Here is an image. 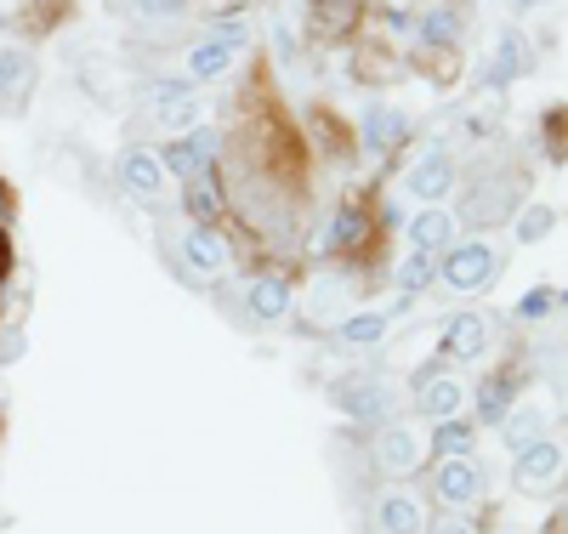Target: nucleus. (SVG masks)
I'll return each mask as SVG.
<instances>
[{"instance_id": "obj_11", "label": "nucleus", "mask_w": 568, "mask_h": 534, "mask_svg": "<svg viewBox=\"0 0 568 534\" xmlns=\"http://www.w3.org/2000/svg\"><path fill=\"white\" fill-rule=\"evenodd\" d=\"M120 182L131 193H142V200H154V193L165 188V160L154 149H131V154H120Z\"/></svg>"}, {"instance_id": "obj_25", "label": "nucleus", "mask_w": 568, "mask_h": 534, "mask_svg": "<svg viewBox=\"0 0 568 534\" xmlns=\"http://www.w3.org/2000/svg\"><path fill=\"white\" fill-rule=\"evenodd\" d=\"M398 284H404V296H415V290H426V284H433V256H409L404 268H398Z\"/></svg>"}, {"instance_id": "obj_2", "label": "nucleus", "mask_w": 568, "mask_h": 534, "mask_svg": "<svg viewBox=\"0 0 568 534\" xmlns=\"http://www.w3.org/2000/svg\"><path fill=\"white\" fill-rule=\"evenodd\" d=\"M375 466H382L387 477H409V472H420L426 466V439L415 426H404V421H387L382 432H375Z\"/></svg>"}, {"instance_id": "obj_15", "label": "nucleus", "mask_w": 568, "mask_h": 534, "mask_svg": "<svg viewBox=\"0 0 568 534\" xmlns=\"http://www.w3.org/2000/svg\"><path fill=\"white\" fill-rule=\"evenodd\" d=\"M409 188L420 193V200H444V193L455 188V165H449V154H444V149L420 154V165L409 171Z\"/></svg>"}, {"instance_id": "obj_32", "label": "nucleus", "mask_w": 568, "mask_h": 534, "mask_svg": "<svg viewBox=\"0 0 568 534\" xmlns=\"http://www.w3.org/2000/svg\"><path fill=\"white\" fill-rule=\"evenodd\" d=\"M7 262H12V251H7V239H0V279H7Z\"/></svg>"}, {"instance_id": "obj_19", "label": "nucleus", "mask_w": 568, "mask_h": 534, "mask_svg": "<svg viewBox=\"0 0 568 534\" xmlns=\"http://www.w3.org/2000/svg\"><path fill=\"white\" fill-rule=\"evenodd\" d=\"M511 211V182H484L466 193V222H500Z\"/></svg>"}, {"instance_id": "obj_10", "label": "nucleus", "mask_w": 568, "mask_h": 534, "mask_svg": "<svg viewBox=\"0 0 568 534\" xmlns=\"http://www.w3.org/2000/svg\"><path fill=\"white\" fill-rule=\"evenodd\" d=\"M34 91V63L23 52H0V114H23Z\"/></svg>"}, {"instance_id": "obj_6", "label": "nucleus", "mask_w": 568, "mask_h": 534, "mask_svg": "<svg viewBox=\"0 0 568 534\" xmlns=\"http://www.w3.org/2000/svg\"><path fill=\"white\" fill-rule=\"evenodd\" d=\"M182 262H187V279H222L227 273V262H233V251H227V239L216 233V228H194L182 239Z\"/></svg>"}, {"instance_id": "obj_26", "label": "nucleus", "mask_w": 568, "mask_h": 534, "mask_svg": "<svg viewBox=\"0 0 568 534\" xmlns=\"http://www.w3.org/2000/svg\"><path fill=\"white\" fill-rule=\"evenodd\" d=\"M358 233H364V222H358L353 211H342L336 222H329V233H324V245H329V251H342V245H358Z\"/></svg>"}, {"instance_id": "obj_1", "label": "nucleus", "mask_w": 568, "mask_h": 534, "mask_svg": "<svg viewBox=\"0 0 568 534\" xmlns=\"http://www.w3.org/2000/svg\"><path fill=\"white\" fill-rule=\"evenodd\" d=\"M433 501L444 506V512H471L484 501V466L478 461H438V472H433Z\"/></svg>"}, {"instance_id": "obj_24", "label": "nucleus", "mask_w": 568, "mask_h": 534, "mask_svg": "<svg viewBox=\"0 0 568 534\" xmlns=\"http://www.w3.org/2000/svg\"><path fill=\"white\" fill-rule=\"evenodd\" d=\"M154 120L165 125V131H187V125H200V109H194V97H160V109H154Z\"/></svg>"}, {"instance_id": "obj_3", "label": "nucleus", "mask_w": 568, "mask_h": 534, "mask_svg": "<svg viewBox=\"0 0 568 534\" xmlns=\"http://www.w3.org/2000/svg\"><path fill=\"white\" fill-rule=\"evenodd\" d=\"M336 404H342V415H353V421H387L393 386H387V375H342V381H336Z\"/></svg>"}, {"instance_id": "obj_30", "label": "nucleus", "mask_w": 568, "mask_h": 534, "mask_svg": "<svg viewBox=\"0 0 568 534\" xmlns=\"http://www.w3.org/2000/svg\"><path fill=\"white\" fill-rule=\"evenodd\" d=\"M426 534H478V528H471V523H466L460 512H449V517H438V523L426 528Z\"/></svg>"}, {"instance_id": "obj_29", "label": "nucleus", "mask_w": 568, "mask_h": 534, "mask_svg": "<svg viewBox=\"0 0 568 534\" xmlns=\"http://www.w3.org/2000/svg\"><path fill=\"white\" fill-rule=\"evenodd\" d=\"M426 34H433V40H455V12H433V18H426Z\"/></svg>"}, {"instance_id": "obj_20", "label": "nucleus", "mask_w": 568, "mask_h": 534, "mask_svg": "<svg viewBox=\"0 0 568 534\" xmlns=\"http://www.w3.org/2000/svg\"><path fill=\"white\" fill-rule=\"evenodd\" d=\"M409 239H415V251H420V256L444 251V245H449V216H444L438 205H426V211L409 222Z\"/></svg>"}, {"instance_id": "obj_5", "label": "nucleus", "mask_w": 568, "mask_h": 534, "mask_svg": "<svg viewBox=\"0 0 568 534\" xmlns=\"http://www.w3.org/2000/svg\"><path fill=\"white\" fill-rule=\"evenodd\" d=\"M466 399H471L466 381H455V375H433V370L415 375V404H420V415H433V421H460Z\"/></svg>"}, {"instance_id": "obj_17", "label": "nucleus", "mask_w": 568, "mask_h": 534, "mask_svg": "<svg viewBox=\"0 0 568 534\" xmlns=\"http://www.w3.org/2000/svg\"><path fill=\"white\" fill-rule=\"evenodd\" d=\"M245 302H251V313H256L262 324H278L284 313H291V284H284V279H256V284L245 290Z\"/></svg>"}, {"instance_id": "obj_34", "label": "nucleus", "mask_w": 568, "mask_h": 534, "mask_svg": "<svg viewBox=\"0 0 568 534\" xmlns=\"http://www.w3.org/2000/svg\"><path fill=\"white\" fill-rule=\"evenodd\" d=\"M562 308H568V296H562Z\"/></svg>"}, {"instance_id": "obj_9", "label": "nucleus", "mask_w": 568, "mask_h": 534, "mask_svg": "<svg viewBox=\"0 0 568 534\" xmlns=\"http://www.w3.org/2000/svg\"><path fill=\"white\" fill-rule=\"evenodd\" d=\"M557 477H562V444L557 439H535V444L517 450V483H524V490H546Z\"/></svg>"}, {"instance_id": "obj_21", "label": "nucleus", "mask_w": 568, "mask_h": 534, "mask_svg": "<svg viewBox=\"0 0 568 534\" xmlns=\"http://www.w3.org/2000/svg\"><path fill=\"white\" fill-rule=\"evenodd\" d=\"M364 142H369L375 154L393 149V142H404V114L398 109H369L364 114Z\"/></svg>"}, {"instance_id": "obj_16", "label": "nucleus", "mask_w": 568, "mask_h": 534, "mask_svg": "<svg viewBox=\"0 0 568 534\" xmlns=\"http://www.w3.org/2000/svg\"><path fill=\"white\" fill-rule=\"evenodd\" d=\"M182 200H187V216H194L200 228H211V222L222 216V188H216V177H211V171L187 177V182H182Z\"/></svg>"}, {"instance_id": "obj_7", "label": "nucleus", "mask_w": 568, "mask_h": 534, "mask_svg": "<svg viewBox=\"0 0 568 534\" xmlns=\"http://www.w3.org/2000/svg\"><path fill=\"white\" fill-rule=\"evenodd\" d=\"M375 528H382V534H426V528H433V517H426V501L420 495L387 490L382 501H375Z\"/></svg>"}, {"instance_id": "obj_31", "label": "nucleus", "mask_w": 568, "mask_h": 534, "mask_svg": "<svg viewBox=\"0 0 568 534\" xmlns=\"http://www.w3.org/2000/svg\"><path fill=\"white\" fill-rule=\"evenodd\" d=\"M136 7H142V12H176L182 0H136Z\"/></svg>"}, {"instance_id": "obj_8", "label": "nucleus", "mask_w": 568, "mask_h": 534, "mask_svg": "<svg viewBox=\"0 0 568 534\" xmlns=\"http://www.w3.org/2000/svg\"><path fill=\"white\" fill-rule=\"evenodd\" d=\"M240 46H245V29H222L216 40H200L194 52H187V74L194 80H216L233 69V58H240Z\"/></svg>"}, {"instance_id": "obj_22", "label": "nucleus", "mask_w": 568, "mask_h": 534, "mask_svg": "<svg viewBox=\"0 0 568 534\" xmlns=\"http://www.w3.org/2000/svg\"><path fill=\"white\" fill-rule=\"evenodd\" d=\"M387 335V313H353V319H342V342L347 347H375Z\"/></svg>"}, {"instance_id": "obj_14", "label": "nucleus", "mask_w": 568, "mask_h": 534, "mask_svg": "<svg viewBox=\"0 0 568 534\" xmlns=\"http://www.w3.org/2000/svg\"><path fill=\"white\" fill-rule=\"evenodd\" d=\"M211 149H216V137H211V131H194V137H182V142H171V149H165L160 160H165V171H176V177L187 182V177H200V171H205Z\"/></svg>"}, {"instance_id": "obj_13", "label": "nucleus", "mask_w": 568, "mask_h": 534, "mask_svg": "<svg viewBox=\"0 0 568 534\" xmlns=\"http://www.w3.org/2000/svg\"><path fill=\"white\" fill-rule=\"evenodd\" d=\"M511 410H517V370H495V375L478 386V421L500 426Z\"/></svg>"}, {"instance_id": "obj_23", "label": "nucleus", "mask_w": 568, "mask_h": 534, "mask_svg": "<svg viewBox=\"0 0 568 534\" xmlns=\"http://www.w3.org/2000/svg\"><path fill=\"white\" fill-rule=\"evenodd\" d=\"M500 426H506V444H511V450H524V444L546 439V415H540V410H511Z\"/></svg>"}, {"instance_id": "obj_27", "label": "nucleus", "mask_w": 568, "mask_h": 534, "mask_svg": "<svg viewBox=\"0 0 568 534\" xmlns=\"http://www.w3.org/2000/svg\"><path fill=\"white\" fill-rule=\"evenodd\" d=\"M517 233H524V239H546V233H551V211H546V205L524 211V216H517Z\"/></svg>"}, {"instance_id": "obj_28", "label": "nucleus", "mask_w": 568, "mask_h": 534, "mask_svg": "<svg viewBox=\"0 0 568 534\" xmlns=\"http://www.w3.org/2000/svg\"><path fill=\"white\" fill-rule=\"evenodd\" d=\"M546 313H551V290H529V296L517 302V319H529V324L546 319Z\"/></svg>"}, {"instance_id": "obj_33", "label": "nucleus", "mask_w": 568, "mask_h": 534, "mask_svg": "<svg viewBox=\"0 0 568 534\" xmlns=\"http://www.w3.org/2000/svg\"><path fill=\"white\" fill-rule=\"evenodd\" d=\"M12 211V200H7V188H0V216H7Z\"/></svg>"}, {"instance_id": "obj_12", "label": "nucleus", "mask_w": 568, "mask_h": 534, "mask_svg": "<svg viewBox=\"0 0 568 534\" xmlns=\"http://www.w3.org/2000/svg\"><path fill=\"white\" fill-rule=\"evenodd\" d=\"M489 347V324L478 319V313H460V319H449V330H444V353L455 359V364H471Z\"/></svg>"}, {"instance_id": "obj_18", "label": "nucleus", "mask_w": 568, "mask_h": 534, "mask_svg": "<svg viewBox=\"0 0 568 534\" xmlns=\"http://www.w3.org/2000/svg\"><path fill=\"white\" fill-rule=\"evenodd\" d=\"M471 444H478V426H466V421H438L433 439H426V450H433L438 461H466Z\"/></svg>"}, {"instance_id": "obj_4", "label": "nucleus", "mask_w": 568, "mask_h": 534, "mask_svg": "<svg viewBox=\"0 0 568 534\" xmlns=\"http://www.w3.org/2000/svg\"><path fill=\"white\" fill-rule=\"evenodd\" d=\"M495 273H500V251L489 245V239L455 245L449 262H444V279H449L455 290H484V284H495Z\"/></svg>"}]
</instances>
